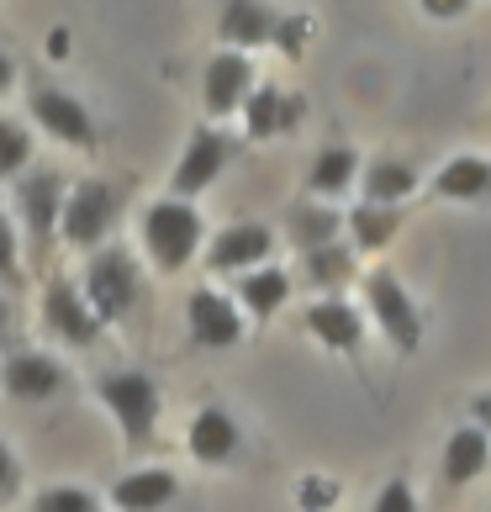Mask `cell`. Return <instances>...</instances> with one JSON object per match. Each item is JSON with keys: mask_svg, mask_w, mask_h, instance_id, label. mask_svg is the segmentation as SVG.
<instances>
[{"mask_svg": "<svg viewBox=\"0 0 491 512\" xmlns=\"http://www.w3.org/2000/svg\"><path fill=\"white\" fill-rule=\"evenodd\" d=\"M201 238H206V222H201V212L191 201H154L143 212V249L169 275L196 259Z\"/></svg>", "mask_w": 491, "mask_h": 512, "instance_id": "obj_1", "label": "cell"}, {"mask_svg": "<svg viewBox=\"0 0 491 512\" xmlns=\"http://www.w3.org/2000/svg\"><path fill=\"white\" fill-rule=\"evenodd\" d=\"M365 307H370L375 328L386 333V344L396 354L423 349V312H418V301H412V291L402 286L396 270H370L365 275Z\"/></svg>", "mask_w": 491, "mask_h": 512, "instance_id": "obj_2", "label": "cell"}, {"mask_svg": "<svg viewBox=\"0 0 491 512\" xmlns=\"http://www.w3.org/2000/svg\"><path fill=\"white\" fill-rule=\"evenodd\" d=\"M96 391H101L106 412L117 417L122 439L132 449H143L148 439H154V428H159V386L148 381L143 370H111V375L96 381Z\"/></svg>", "mask_w": 491, "mask_h": 512, "instance_id": "obj_3", "label": "cell"}, {"mask_svg": "<svg viewBox=\"0 0 491 512\" xmlns=\"http://www.w3.org/2000/svg\"><path fill=\"white\" fill-rule=\"evenodd\" d=\"M117 212H122L117 185H106V180H85V185H74L69 201H64V222H59V233H64V243H74V249H101V238L111 233Z\"/></svg>", "mask_w": 491, "mask_h": 512, "instance_id": "obj_4", "label": "cell"}, {"mask_svg": "<svg viewBox=\"0 0 491 512\" xmlns=\"http://www.w3.org/2000/svg\"><path fill=\"white\" fill-rule=\"evenodd\" d=\"M85 301L96 307L101 322L122 317L138 301V264H132L127 249H96V259L85 270Z\"/></svg>", "mask_w": 491, "mask_h": 512, "instance_id": "obj_5", "label": "cell"}, {"mask_svg": "<svg viewBox=\"0 0 491 512\" xmlns=\"http://www.w3.org/2000/svg\"><path fill=\"white\" fill-rule=\"evenodd\" d=\"M64 201H69V191L53 169H32V175L16 185V217H22V233L32 243V254L48 249L53 227L64 222Z\"/></svg>", "mask_w": 491, "mask_h": 512, "instance_id": "obj_6", "label": "cell"}, {"mask_svg": "<svg viewBox=\"0 0 491 512\" xmlns=\"http://www.w3.org/2000/svg\"><path fill=\"white\" fill-rule=\"evenodd\" d=\"M228 159H233V138H228V132L196 127L191 143H185V154H180V164H175V175H169V191H175V201L201 196L206 185H212L222 169H228Z\"/></svg>", "mask_w": 491, "mask_h": 512, "instance_id": "obj_7", "label": "cell"}, {"mask_svg": "<svg viewBox=\"0 0 491 512\" xmlns=\"http://www.w3.org/2000/svg\"><path fill=\"white\" fill-rule=\"evenodd\" d=\"M270 249H275V233L264 222H233V227H222V233L206 243V270H217V275H254L270 264Z\"/></svg>", "mask_w": 491, "mask_h": 512, "instance_id": "obj_8", "label": "cell"}, {"mask_svg": "<svg viewBox=\"0 0 491 512\" xmlns=\"http://www.w3.org/2000/svg\"><path fill=\"white\" fill-rule=\"evenodd\" d=\"M185 322H191V338L201 349H233L243 338V312L233 296H222L212 286L191 291V301H185Z\"/></svg>", "mask_w": 491, "mask_h": 512, "instance_id": "obj_9", "label": "cell"}, {"mask_svg": "<svg viewBox=\"0 0 491 512\" xmlns=\"http://www.w3.org/2000/svg\"><path fill=\"white\" fill-rule=\"evenodd\" d=\"M254 96V64L249 53H217L212 64H206V80H201V101L212 117H228V111L249 106Z\"/></svg>", "mask_w": 491, "mask_h": 512, "instance_id": "obj_10", "label": "cell"}, {"mask_svg": "<svg viewBox=\"0 0 491 512\" xmlns=\"http://www.w3.org/2000/svg\"><path fill=\"white\" fill-rule=\"evenodd\" d=\"M43 317H48V328L64 338V344H74V349H85V344H96L101 338V317H96V307L69 286V280H53L48 286V301H43Z\"/></svg>", "mask_w": 491, "mask_h": 512, "instance_id": "obj_11", "label": "cell"}, {"mask_svg": "<svg viewBox=\"0 0 491 512\" xmlns=\"http://www.w3.org/2000/svg\"><path fill=\"white\" fill-rule=\"evenodd\" d=\"M32 117H37V127L53 132V138L69 143V148H90V143H96V122H90V111L74 96H64V90H32Z\"/></svg>", "mask_w": 491, "mask_h": 512, "instance_id": "obj_12", "label": "cell"}, {"mask_svg": "<svg viewBox=\"0 0 491 512\" xmlns=\"http://www.w3.org/2000/svg\"><path fill=\"white\" fill-rule=\"evenodd\" d=\"M0 386H6L16 402H48V396L64 391V365L53 354H11L6 370H0Z\"/></svg>", "mask_w": 491, "mask_h": 512, "instance_id": "obj_13", "label": "cell"}, {"mask_svg": "<svg viewBox=\"0 0 491 512\" xmlns=\"http://www.w3.org/2000/svg\"><path fill=\"white\" fill-rule=\"evenodd\" d=\"M491 470V439L481 423H460L444 439V481L449 486H470Z\"/></svg>", "mask_w": 491, "mask_h": 512, "instance_id": "obj_14", "label": "cell"}, {"mask_svg": "<svg viewBox=\"0 0 491 512\" xmlns=\"http://www.w3.org/2000/svg\"><path fill=\"white\" fill-rule=\"evenodd\" d=\"M307 333L317 338L323 349H338V354H349V349H360V338H365V317L349 307V301H317V307H307Z\"/></svg>", "mask_w": 491, "mask_h": 512, "instance_id": "obj_15", "label": "cell"}, {"mask_svg": "<svg viewBox=\"0 0 491 512\" xmlns=\"http://www.w3.org/2000/svg\"><path fill=\"white\" fill-rule=\"evenodd\" d=\"M275 27H280V16L270 6H254V0H233V6H222V16H217V32H222V43H233V53L275 43Z\"/></svg>", "mask_w": 491, "mask_h": 512, "instance_id": "obj_16", "label": "cell"}, {"mask_svg": "<svg viewBox=\"0 0 491 512\" xmlns=\"http://www.w3.org/2000/svg\"><path fill=\"white\" fill-rule=\"evenodd\" d=\"M175 491H180V481H175V470H132V476H122L117 486H111V502H117L122 512H159V507H169L175 502Z\"/></svg>", "mask_w": 491, "mask_h": 512, "instance_id": "obj_17", "label": "cell"}, {"mask_svg": "<svg viewBox=\"0 0 491 512\" xmlns=\"http://www.w3.org/2000/svg\"><path fill=\"white\" fill-rule=\"evenodd\" d=\"M433 196L439 201H491V159L455 154L433 175Z\"/></svg>", "mask_w": 491, "mask_h": 512, "instance_id": "obj_18", "label": "cell"}, {"mask_svg": "<svg viewBox=\"0 0 491 512\" xmlns=\"http://www.w3.org/2000/svg\"><path fill=\"white\" fill-rule=\"evenodd\" d=\"M360 175H365L360 148H349V143H328L323 154L312 159V169H307V191H312V201H317V196H344Z\"/></svg>", "mask_w": 491, "mask_h": 512, "instance_id": "obj_19", "label": "cell"}, {"mask_svg": "<svg viewBox=\"0 0 491 512\" xmlns=\"http://www.w3.org/2000/svg\"><path fill=\"white\" fill-rule=\"evenodd\" d=\"M360 191L370 206H402L412 191H418V164L412 159H375L365 164V175H360Z\"/></svg>", "mask_w": 491, "mask_h": 512, "instance_id": "obj_20", "label": "cell"}, {"mask_svg": "<svg viewBox=\"0 0 491 512\" xmlns=\"http://www.w3.org/2000/svg\"><path fill=\"white\" fill-rule=\"evenodd\" d=\"M233 449H238V423H233V412L201 407L196 423H191V454H196L201 465H228Z\"/></svg>", "mask_w": 491, "mask_h": 512, "instance_id": "obj_21", "label": "cell"}, {"mask_svg": "<svg viewBox=\"0 0 491 512\" xmlns=\"http://www.w3.org/2000/svg\"><path fill=\"white\" fill-rule=\"evenodd\" d=\"M344 212L338 206H323V201H296L291 206V238L301 243V254H317V249H328V243H338V233H344Z\"/></svg>", "mask_w": 491, "mask_h": 512, "instance_id": "obj_22", "label": "cell"}, {"mask_svg": "<svg viewBox=\"0 0 491 512\" xmlns=\"http://www.w3.org/2000/svg\"><path fill=\"white\" fill-rule=\"evenodd\" d=\"M238 301H243V312L259 317V322L275 317V312L291 301V275L280 270V264H264V270H254V275L238 280Z\"/></svg>", "mask_w": 491, "mask_h": 512, "instance_id": "obj_23", "label": "cell"}, {"mask_svg": "<svg viewBox=\"0 0 491 512\" xmlns=\"http://www.w3.org/2000/svg\"><path fill=\"white\" fill-rule=\"evenodd\" d=\"M243 122H249V138H275V132L301 122V101H286L275 85H264L249 96V106H243Z\"/></svg>", "mask_w": 491, "mask_h": 512, "instance_id": "obj_24", "label": "cell"}, {"mask_svg": "<svg viewBox=\"0 0 491 512\" xmlns=\"http://www.w3.org/2000/svg\"><path fill=\"white\" fill-rule=\"evenodd\" d=\"M349 233H354V243H360L365 254H381L386 243L402 233V206H370V201H360L349 212Z\"/></svg>", "mask_w": 491, "mask_h": 512, "instance_id": "obj_25", "label": "cell"}, {"mask_svg": "<svg viewBox=\"0 0 491 512\" xmlns=\"http://www.w3.org/2000/svg\"><path fill=\"white\" fill-rule=\"evenodd\" d=\"M307 275H312V286L338 291L344 280H354V249L349 243H328V249L307 254Z\"/></svg>", "mask_w": 491, "mask_h": 512, "instance_id": "obj_26", "label": "cell"}, {"mask_svg": "<svg viewBox=\"0 0 491 512\" xmlns=\"http://www.w3.org/2000/svg\"><path fill=\"white\" fill-rule=\"evenodd\" d=\"M32 159V138H27V127H16V122H0V180H11V175H22Z\"/></svg>", "mask_w": 491, "mask_h": 512, "instance_id": "obj_27", "label": "cell"}, {"mask_svg": "<svg viewBox=\"0 0 491 512\" xmlns=\"http://www.w3.org/2000/svg\"><path fill=\"white\" fill-rule=\"evenodd\" d=\"M37 512H101L85 486H48L37 491Z\"/></svg>", "mask_w": 491, "mask_h": 512, "instance_id": "obj_28", "label": "cell"}, {"mask_svg": "<svg viewBox=\"0 0 491 512\" xmlns=\"http://www.w3.org/2000/svg\"><path fill=\"white\" fill-rule=\"evenodd\" d=\"M0 280H6V286L22 280V254H16V227H11L6 206H0Z\"/></svg>", "mask_w": 491, "mask_h": 512, "instance_id": "obj_29", "label": "cell"}, {"mask_svg": "<svg viewBox=\"0 0 491 512\" xmlns=\"http://www.w3.org/2000/svg\"><path fill=\"white\" fill-rule=\"evenodd\" d=\"M370 512H418V497H412L407 481H386L381 491H375Z\"/></svg>", "mask_w": 491, "mask_h": 512, "instance_id": "obj_30", "label": "cell"}, {"mask_svg": "<svg viewBox=\"0 0 491 512\" xmlns=\"http://www.w3.org/2000/svg\"><path fill=\"white\" fill-rule=\"evenodd\" d=\"M307 37H312V22H307V16H286V22L275 27V43L286 48L291 59H296V53H301V43H307Z\"/></svg>", "mask_w": 491, "mask_h": 512, "instance_id": "obj_31", "label": "cell"}, {"mask_svg": "<svg viewBox=\"0 0 491 512\" xmlns=\"http://www.w3.org/2000/svg\"><path fill=\"white\" fill-rule=\"evenodd\" d=\"M328 502H333L328 481H301V507H328Z\"/></svg>", "mask_w": 491, "mask_h": 512, "instance_id": "obj_32", "label": "cell"}, {"mask_svg": "<svg viewBox=\"0 0 491 512\" xmlns=\"http://www.w3.org/2000/svg\"><path fill=\"white\" fill-rule=\"evenodd\" d=\"M16 491V460H11V449L0 444V497H11Z\"/></svg>", "mask_w": 491, "mask_h": 512, "instance_id": "obj_33", "label": "cell"}, {"mask_svg": "<svg viewBox=\"0 0 491 512\" xmlns=\"http://www.w3.org/2000/svg\"><path fill=\"white\" fill-rule=\"evenodd\" d=\"M470 423H481V428H486V439H491V391L470 402Z\"/></svg>", "mask_w": 491, "mask_h": 512, "instance_id": "obj_34", "label": "cell"}, {"mask_svg": "<svg viewBox=\"0 0 491 512\" xmlns=\"http://www.w3.org/2000/svg\"><path fill=\"white\" fill-rule=\"evenodd\" d=\"M423 11H428V16H444V22H449V16H465V0H428Z\"/></svg>", "mask_w": 491, "mask_h": 512, "instance_id": "obj_35", "label": "cell"}, {"mask_svg": "<svg viewBox=\"0 0 491 512\" xmlns=\"http://www.w3.org/2000/svg\"><path fill=\"white\" fill-rule=\"evenodd\" d=\"M6 338H11V301L0 296V349H6Z\"/></svg>", "mask_w": 491, "mask_h": 512, "instance_id": "obj_36", "label": "cell"}, {"mask_svg": "<svg viewBox=\"0 0 491 512\" xmlns=\"http://www.w3.org/2000/svg\"><path fill=\"white\" fill-rule=\"evenodd\" d=\"M6 85H11V59L0 53V90H6Z\"/></svg>", "mask_w": 491, "mask_h": 512, "instance_id": "obj_37", "label": "cell"}]
</instances>
